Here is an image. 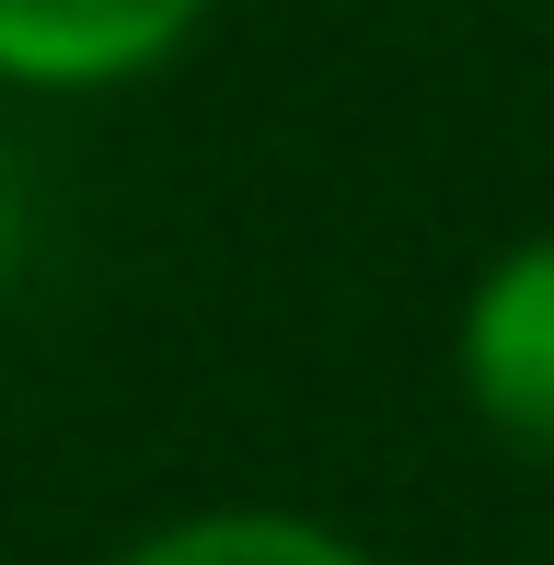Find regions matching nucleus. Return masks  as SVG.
<instances>
[{
    "instance_id": "nucleus-1",
    "label": "nucleus",
    "mask_w": 554,
    "mask_h": 565,
    "mask_svg": "<svg viewBox=\"0 0 554 565\" xmlns=\"http://www.w3.org/2000/svg\"><path fill=\"white\" fill-rule=\"evenodd\" d=\"M450 381L497 450L554 473V231H520L473 266L450 312Z\"/></svg>"
},
{
    "instance_id": "nucleus-2",
    "label": "nucleus",
    "mask_w": 554,
    "mask_h": 565,
    "mask_svg": "<svg viewBox=\"0 0 554 565\" xmlns=\"http://www.w3.org/2000/svg\"><path fill=\"white\" fill-rule=\"evenodd\" d=\"M220 0H0V93H128L196 46Z\"/></svg>"
},
{
    "instance_id": "nucleus-3",
    "label": "nucleus",
    "mask_w": 554,
    "mask_h": 565,
    "mask_svg": "<svg viewBox=\"0 0 554 565\" xmlns=\"http://www.w3.org/2000/svg\"><path fill=\"white\" fill-rule=\"evenodd\" d=\"M105 565H382L359 531L312 520V508H266V497H220V508H173V520L128 531Z\"/></svg>"
}]
</instances>
